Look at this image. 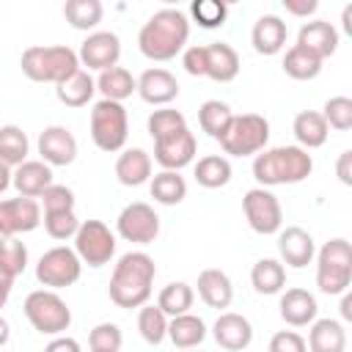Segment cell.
Wrapping results in <instances>:
<instances>
[{"mask_svg":"<svg viewBox=\"0 0 352 352\" xmlns=\"http://www.w3.org/2000/svg\"><path fill=\"white\" fill-rule=\"evenodd\" d=\"M314 157L300 146H275L264 148L253 160V179L258 187H278V184H300L311 176Z\"/></svg>","mask_w":352,"mask_h":352,"instance_id":"3","label":"cell"},{"mask_svg":"<svg viewBox=\"0 0 352 352\" xmlns=\"http://www.w3.org/2000/svg\"><path fill=\"white\" fill-rule=\"evenodd\" d=\"M63 16L74 30H94L104 16V6L99 0H66Z\"/></svg>","mask_w":352,"mask_h":352,"instance_id":"38","label":"cell"},{"mask_svg":"<svg viewBox=\"0 0 352 352\" xmlns=\"http://www.w3.org/2000/svg\"><path fill=\"white\" fill-rule=\"evenodd\" d=\"M182 66H184L187 74L204 77V72H206V47H204V44L184 47V52H182Z\"/></svg>","mask_w":352,"mask_h":352,"instance_id":"49","label":"cell"},{"mask_svg":"<svg viewBox=\"0 0 352 352\" xmlns=\"http://www.w3.org/2000/svg\"><path fill=\"white\" fill-rule=\"evenodd\" d=\"M297 47H302L305 52H311L319 60H324L338 50V30H336L333 22L311 19L297 30Z\"/></svg>","mask_w":352,"mask_h":352,"instance_id":"20","label":"cell"},{"mask_svg":"<svg viewBox=\"0 0 352 352\" xmlns=\"http://www.w3.org/2000/svg\"><path fill=\"white\" fill-rule=\"evenodd\" d=\"M148 192L162 206H176L187 198V182L179 170H160L148 179Z\"/></svg>","mask_w":352,"mask_h":352,"instance_id":"31","label":"cell"},{"mask_svg":"<svg viewBox=\"0 0 352 352\" xmlns=\"http://www.w3.org/2000/svg\"><path fill=\"white\" fill-rule=\"evenodd\" d=\"M190 16H192L201 28L212 30V28H220V25L226 22L228 6H226L223 0H195V3L190 6Z\"/></svg>","mask_w":352,"mask_h":352,"instance_id":"44","label":"cell"},{"mask_svg":"<svg viewBox=\"0 0 352 352\" xmlns=\"http://www.w3.org/2000/svg\"><path fill=\"white\" fill-rule=\"evenodd\" d=\"M198 297H201L209 308H217V311L228 308L231 300H234L231 278H228L223 270H214V267L204 270V272L198 275Z\"/></svg>","mask_w":352,"mask_h":352,"instance_id":"27","label":"cell"},{"mask_svg":"<svg viewBox=\"0 0 352 352\" xmlns=\"http://www.w3.org/2000/svg\"><path fill=\"white\" fill-rule=\"evenodd\" d=\"M41 223H44V231H47L52 239H58V242L74 239V234H77V228H80V220H77L74 212H50V214H44Z\"/></svg>","mask_w":352,"mask_h":352,"instance_id":"46","label":"cell"},{"mask_svg":"<svg viewBox=\"0 0 352 352\" xmlns=\"http://www.w3.org/2000/svg\"><path fill=\"white\" fill-rule=\"evenodd\" d=\"M41 226V204L36 198H6L0 201V236H19Z\"/></svg>","mask_w":352,"mask_h":352,"instance_id":"13","label":"cell"},{"mask_svg":"<svg viewBox=\"0 0 352 352\" xmlns=\"http://www.w3.org/2000/svg\"><path fill=\"white\" fill-rule=\"evenodd\" d=\"M206 47V72L204 77L214 80V82H231L239 74V55L231 44L226 41H212L204 44Z\"/></svg>","mask_w":352,"mask_h":352,"instance_id":"24","label":"cell"},{"mask_svg":"<svg viewBox=\"0 0 352 352\" xmlns=\"http://www.w3.org/2000/svg\"><path fill=\"white\" fill-rule=\"evenodd\" d=\"M154 275H157V264L148 253L143 250H129L124 253L110 275V300L118 308H140L148 302L151 297V286H154Z\"/></svg>","mask_w":352,"mask_h":352,"instance_id":"2","label":"cell"},{"mask_svg":"<svg viewBox=\"0 0 352 352\" xmlns=\"http://www.w3.org/2000/svg\"><path fill=\"white\" fill-rule=\"evenodd\" d=\"M41 206H44V214H50V212H74V192L66 184H50L41 192Z\"/></svg>","mask_w":352,"mask_h":352,"instance_id":"47","label":"cell"},{"mask_svg":"<svg viewBox=\"0 0 352 352\" xmlns=\"http://www.w3.org/2000/svg\"><path fill=\"white\" fill-rule=\"evenodd\" d=\"M96 94V82L85 69H77L72 77L55 85V96L66 107H85Z\"/></svg>","mask_w":352,"mask_h":352,"instance_id":"30","label":"cell"},{"mask_svg":"<svg viewBox=\"0 0 352 352\" xmlns=\"http://www.w3.org/2000/svg\"><path fill=\"white\" fill-rule=\"evenodd\" d=\"M146 129H148L151 140H162V138H168V135H176L179 129H187V118H184V113H179V110L160 107V110H154V113L148 116Z\"/></svg>","mask_w":352,"mask_h":352,"instance_id":"41","label":"cell"},{"mask_svg":"<svg viewBox=\"0 0 352 352\" xmlns=\"http://www.w3.org/2000/svg\"><path fill=\"white\" fill-rule=\"evenodd\" d=\"M231 118H234V110L220 102V99H206L201 107H198V126L201 132H206L212 140L220 143V138L228 132L231 126Z\"/></svg>","mask_w":352,"mask_h":352,"instance_id":"33","label":"cell"},{"mask_svg":"<svg viewBox=\"0 0 352 352\" xmlns=\"http://www.w3.org/2000/svg\"><path fill=\"white\" fill-rule=\"evenodd\" d=\"M116 231L121 239L126 242H135V245H151L160 234V217L157 212L143 204V201H135V204H126L118 217H116Z\"/></svg>","mask_w":352,"mask_h":352,"instance_id":"12","label":"cell"},{"mask_svg":"<svg viewBox=\"0 0 352 352\" xmlns=\"http://www.w3.org/2000/svg\"><path fill=\"white\" fill-rule=\"evenodd\" d=\"M80 275H82V261L77 258L74 248H66V245L50 248L36 264V280L52 292L77 283Z\"/></svg>","mask_w":352,"mask_h":352,"instance_id":"10","label":"cell"},{"mask_svg":"<svg viewBox=\"0 0 352 352\" xmlns=\"http://www.w3.org/2000/svg\"><path fill=\"white\" fill-rule=\"evenodd\" d=\"M192 300H195V292L190 283L184 280H173L168 286H162L160 297H157V308L165 314V316H182V314H190L192 308Z\"/></svg>","mask_w":352,"mask_h":352,"instance_id":"37","label":"cell"},{"mask_svg":"<svg viewBox=\"0 0 352 352\" xmlns=\"http://www.w3.org/2000/svg\"><path fill=\"white\" fill-rule=\"evenodd\" d=\"M129 135V118H126V107L121 102H110V99H99L91 107V140L96 148L116 154L124 148Z\"/></svg>","mask_w":352,"mask_h":352,"instance_id":"7","label":"cell"},{"mask_svg":"<svg viewBox=\"0 0 352 352\" xmlns=\"http://www.w3.org/2000/svg\"><path fill=\"white\" fill-rule=\"evenodd\" d=\"M74 253L88 267H104L116 256V234L102 220H82L74 234Z\"/></svg>","mask_w":352,"mask_h":352,"instance_id":"9","label":"cell"},{"mask_svg":"<svg viewBox=\"0 0 352 352\" xmlns=\"http://www.w3.org/2000/svg\"><path fill=\"white\" fill-rule=\"evenodd\" d=\"M322 63H324V60H319L316 55L305 52V50L297 47V44L289 47L286 55H283V72H286L292 80H314V77H319Z\"/></svg>","mask_w":352,"mask_h":352,"instance_id":"39","label":"cell"},{"mask_svg":"<svg viewBox=\"0 0 352 352\" xmlns=\"http://www.w3.org/2000/svg\"><path fill=\"white\" fill-rule=\"evenodd\" d=\"M278 308H280V319H283L286 324H292V327H305V324H311V322L316 319V311H319L316 297H314L308 289H300V286L286 289V292L280 294Z\"/></svg>","mask_w":352,"mask_h":352,"instance_id":"22","label":"cell"},{"mask_svg":"<svg viewBox=\"0 0 352 352\" xmlns=\"http://www.w3.org/2000/svg\"><path fill=\"white\" fill-rule=\"evenodd\" d=\"M278 253H280V264L302 270V267H308L314 261L316 245H314V236L305 228L286 226L283 231H278Z\"/></svg>","mask_w":352,"mask_h":352,"instance_id":"18","label":"cell"},{"mask_svg":"<svg viewBox=\"0 0 352 352\" xmlns=\"http://www.w3.org/2000/svg\"><path fill=\"white\" fill-rule=\"evenodd\" d=\"M283 8L292 16H311L319 8V3L316 0H283Z\"/></svg>","mask_w":352,"mask_h":352,"instance_id":"50","label":"cell"},{"mask_svg":"<svg viewBox=\"0 0 352 352\" xmlns=\"http://www.w3.org/2000/svg\"><path fill=\"white\" fill-rule=\"evenodd\" d=\"M44 352H82V346H80V341L72 338V336H55V338L44 346Z\"/></svg>","mask_w":352,"mask_h":352,"instance_id":"51","label":"cell"},{"mask_svg":"<svg viewBox=\"0 0 352 352\" xmlns=\"http://www.w3.org/2000/svg\"><path fill=\"white\" fill-rule=\"evenodd\" d=\"M292 132H294V140L300 148L311 151V148H319L327 143V135H330V126L324 124L322 113L316 110H302L294 116L292 121Z\"/></svg>","mask_w":352,"mask_h":352,"instance_id":"28","label":"cell"},{"mask_svg":"<svg viewBox=\"0 0 352 352\" xmlns=\"http://www.w3.org/2000/svg\"><path fill=\"white\" fill-rule=\"evenodd\" d=\"M179 80L168 72V69H146L140 77H138V96L146 102V104H170L176 96H179Z\"/></svg>","mask_w":352,"mask_h":352,"instance_id":"19","label":"cell"},{"mask_svg":"<svg viewBox=\"0 0 352 352\" xmlns=\"http://www.w3.org/2000/svg\"><path fill=\"white\" fill-rule=\"evenodd\" d=\"M28 267V248L19 236H0V270L8 275H22Z\"/></svg>","mask_w":352,"mask_h":352,"instance_id":"42","label":"cell"},{"mask_svg":"<svg viewBox=\"0 0 352 352\" xmlns=\"http://www.w3.org/2000/svg\"><path fill=\"white\" fill-rule=\"evenodd\" d=\"M341 22H344V30H346V33H352V6H344Z\"/></svg>","mask_w":352,"mask_h":352,"instance_id":"57","label":"cell"},{"mask_svg":"<svg viewBox=\"0 0 352 352\" xmlns=\"http://www.w3.org/2000/svg\"><path fill=\"white\" fill-rule=\"evenodd\" d=\"M242 212H245V220L248 226L261 234V236H270V234H278L280 226H283V209H280V201L272 190L267 187H253L242 195Z\"/></svg>","mask_w":352,"mask_h":352,"instance_id":"11","label":"cell"},{"mask_svg":"<svg viewBox=\"0 0 352 352\" xmlns=\"http://www.w3.org/2000/svg\"><path fill=\"white\" fill-rule=\"evenodd\" d=\"M286 22L278 14H264L250 30V44L258 55H278L286 47Z\"/></svg>","mask_w":352,"mask_h":352,"instance_id":"23","label":"cell"},{"mask_svg":"<svg viewBox=\"0 0 352 352\" xmlns=\"http://www.w3.org/2000/svg\"><path fill=\"white\" fill-rule=\"evenodd\" d=\"M22 311L28 316V322L33 324L36 333L41 336H63L72 324V308L66 305V300L52 292V289H36L25 297Z\"/></svg>","mask_w":352,"mask_h":352,"instance_id":"6","label":"cell"},{"mask_svg":"<svg viewBox=\"0 0 352 352\" xmlns=\"http://www.w3.org/2000/svg\"><path fill=\"white\" fill-rule=\"evenodd\" d=\"M22 74L33 82H63L72 77L80 66V58L72 47L66 44H33L22 52L19 58Z\"/></svg>","mask_w":352,"mask_h":352,"instance_id":"4","label":"cell"},{"mask_svg":"<svg viewBox=\"0 0 352 352\" xmlns=\"http://www.w3.org/2000/svg\"><path fill=\"white\" fill-rule=\"evenodd\" d=\"M267 352H308L305 346V338L294 330H278L272 338H270V349Z\"/></svg>","mask_w":352,"mask_h":352,"instance_id":"48","label":"cell"},{"mask_svg":"<svg viewBox=\"0 0 352 352\" xmlns=\"http://www.w3.org/2000/svg\"><path fill=\"white\" fill-rule=\"evenodd\" d=\"M250 283L258 294H278L286 286V267L278 258H258L250 270Z\"/></svg>","mask_w":352,"mask_h":352,"instance_id":"35","label":"cell"},{"mask_svg":"<svg viewBox=\"0 0 352 352\" xmlns=\"http://www.w3.org/2000/svg\"><path fill=\"white\" fill-rule=\"evenodd\" d=\"M121 344H124V336H121L118 324H113V322H99L88 336L91 352H118Z\"/></svg>","mask_w":352,"mask_h":352,"instance_id":"45","label":"cell"},{"mask_svg":"<svg viewBox=\"0 0 352 352\" xmlns=\"http://www.w3.org/2000/svg\"><path fill=\"white\" fill-rule=\"evenodd\" d=\"M36 148L41 154V162H47L50 168L52 165H72L77 160V140L72 135V129L60 126V124H52L47 129H41L38 140H36Z\"/></svg>","mask_w":352,"mask_h":352,"instance_id":"16","label":"cell"},{"mask_svg":"<svg viewBox=\"0 0 352 352\" xmlns=\"http://www.w3.org/2000/svg\"><path fill=\"white\" fill-rule=\"evenodd\" d=\"M341 319H344V322L352 319V294H349V292L341 294Z\"/></svg>","mask_w":352,"mask_h":352,"instance_id":"54","label":"cell"},{"mask_svg":"<svg viewBox=\"0 0 352 352\" xmlns=\"http://www.w3.org/2000/svg\"><path fill=\"white\" fill-rule=\"evenodd\" d=\"M270 121L258 113H242L231 118L228 132L220 138V148L231 157H250L267 148Z\"/></svg>","mask_w":352,"mask_h":352,"instance_id":"8","label":"cell"},{"mask_svg":"<svg viewBox=\"0 0 352 352\" xmlns=\"http://www.w3.org/2000/svg\"><path fill=\"white\" fill-rule=\"evenodd\" d=\"M116 179L124 187H140L151 179V154L143 148H124L116 160Z\"/></svg>","mask_w":352,"mask_h":352,"instance_id":"26","label":"cell"},{"mask_svg":"<svg viewBox=\"0 0 352 352\" xmlns=\"http://www.w3.org/2000/svg\"><path fill=\"white\" fill-rule=\"evenodd\" d=\"M336 173H338V182L341 184H352V151H341L338 154V162H336Z\"/></svg>","mask_w":352,"mask_h":352,"instance_id":"52","label":"cell"},{"mask_svg":"<svg viewBox=\"0 0 352 352\" xmlns=\"http://www.w3.org/2000/svg\"><path fill=\"white\" fill-rule=\"evenodd\" d=\"M8 338H11V324H8V322L0 316V349L8 344Z\"/></svg>","mask_w":352,"mask_h":352,"instance_id":"56","label":"cell"},{"mask_svg":"<svg viewBox=\"0 0 352 352\" xmlns=\"http://www.w3.org/2000/svg\"><path fill=\"white\" fill-rule=\"evenodd\" d=\"M192 176L201 187L206 190H217L226 187L231 182V162L223 154H206L192 165Z\"/></svg>","mask_w":352,"mask_h":352,"instance_id":"34","label":"cell"},{"mask_svg":"<svg viewBox=\"0 0 352 352\" xmlns=\"http://www.w3.org/2000/svg\"><path fill=\"white\" fill-rule=\"evenodd\" d=\"M212 338L226 352H242L253 341V324L236 311H223L212 324Z\"/></svg>","mask_w":352,"mask_h":352,"instance_id":"17","label":"cell"},{"mask_svg":"<svg viewBox=\"0 0 352 352\" xmlns=\"http://www.w3.org/2000/svg\"><path fill=\"white\" fill-rule=\"evenodd\" d=\"M168 338L179 349H192L206 338V324L195 314H182L168 319Z\"/></svg>","mask_w":352,"mask_h":352,"instance_id":"32","label":"cell"},{"mask_svg":"<svg viewBox=\"0 0 352 352\" xmlns=\"http://www.w3.org/2000/svg\"><path fill=\"white\" fill-rule=\"evenodd\" d=\"M190 38V19L179 8H160L154 11L140 33H138V47L148 60H173L179 52H184Z\"/></svg>","mask_w":352,"mask_h":352,"instance_id":"1","label":"cell"},{"mask_svg":"<svg viewBox=\"0 0 352 352\" xmlns=\"http://www.w3.org/2000/svg\"><path fill=\"white\" fill-rule=\"evenodd\" d=\"M138 330H140V338L148 344V346H157L168 338V316L157 308V305H140L138 311Z\"/></svg>","mask_w":352,"mask_h":352,"instance_id":"40","label":"cell"},{"mask_svg":"<svg viewBox=\"0 0 352 352\" xmlns=\"http://www.w3.org/2000/svg\"><path fill=\"white\" fill-rule=\"evenodd\" d=\"M8 187H11V168L0 162V195H3Z\"/></svg>","mask_w":352,"mask_h":352,"instance_id":"55","label":"cell"},{"mask_svg":"<svg viewBox=\"0 0 352 352\" xmlns=\"http://www.w3.org/2000/svg\"><path fill=\"white\" fill-rule=\"evenodd\" d=\"M11 184L25 198H41V192L50 184H55L52 182V168L41 160H25L22 165H16L11 170Z\"/></svg>","mask_w":352,"mask_h":352,"instance_id":"21","label":"cell"},{"mask_svg":"<svg viewBox=\"0 0 352 352\" xmlns=\"http://www.w3.org/2000/svg\"><path fill=\"white\" fill-rule=\"evenodd\" d=\"M198 143L195 135L187 129H179L176 135H168L162 140H154V160L162 165V170H182L195 160Z\"/></svg>","mask_w":352,"mask_h":352,"instance_id":"15","label":"cell"},{"mask_svg":"<svg viewBox=\"0 0 352 352\" xmlns=\"http://www.w3.org/2000/svg\"><path fill=\"white\" fill-rule=\"evenodd\" d=\"M352 283V245L344 236L327 239L316 253V286L322 294H344Z\"/></svg>","mask_w":352,"mask_h":352,"instance_id":"5","label":"cell"},{"mask_svg":"<svg viewBox=\"0 0 352 352\" xmlns=\"http://www.w3.org/2000/svg\"><path fill=\"white\" fill-rule=\"evenodd\" d=\"M94 82H96V91L102 94V99L121 102V104H124V99H129L138 91V77H132V72L124 66H113V69L99 72V77Z\"/></svg>","mask_w":352,"mask_h":352,"instance_id":"29","label":"cell"},{"mask_svg":"<svg viewBox=\"0 0 352 352\" xmlns=\"http://www.w3.org/2000/svg\"><path fill=\"white\" fill-rule=\"evenodd\" d=\"M322 118L336 132L352 129V99L349 96H330L322 107Z\"/></svg>","mask_w":352,"mask_h":352,"instance_id":"43","label":"cell"},{"mask_svg":"<svg viewBox=\"0 0 352 352\" xmlns=\"http://www.w3.org/2000/svg\"><path fill=\"white\" fill-rule=\"evenodd\" d=\"M11 289H14V275H8L6 270H0V308L8 302Z\"/></svg>","mask_w":352,"mask_h":352,"instance_id":"53","label":"cell"},{"mask_svg":"<svg viewBox=\"0 0 352 352\" xmlns=\"http://www.w3.org/2000/svg\"><path fill=\"white\" fill-rule=\"evenodd\" d=\"M28 151H30V140L22 132V126H16V124L0 126V162L3 165H8V168L22 165L28 160Z\"/></svg>","mask_w":352,"mask_h":352,"instance_id":"36","label":"cell"},{"mask_svg":"<svg viewBox=\"0 0 352 352\" xmlns=\"http://www.w3.org/2000/svg\"><path fill=\"white\" fill-rule=\"evenodd\" d=\"M77 58H80V66H85L88 72L113 69L118 66V58H121V38L113 30H94L80 44Z\"/></svg>","mask_w":352,"mask_h":352,"instance_id":"14","label":"cell"},{"mask_svg":"<svg viewBox=\"0 0 352 352\" xmlns=\"http://www.w3.org/2000/svg\"><path fill=\"white\" fill-rule=\"evenodd\" d=\"M308 352H346V330L338 319H314L305 341Z\"/></svg>","mask_w":352,"mask_h":352,"instance_id":"25","label":"cell"}]
</instances>
